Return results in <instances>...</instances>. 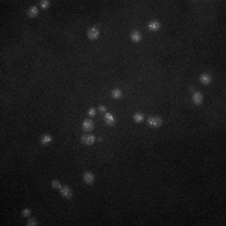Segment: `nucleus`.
Instances as JSON below:
<instances>
[{
	"label": "nucleus",
	"instance_id": "obj_14",
	"mask_svg": "<svg viewBox=\"0 0 226 226\" xmlns=\"http://www.w3.org/2000/svg\"><path fill=\"white\" fill-rule=\"evenodd\" d=\"M112 97H113V98H116V99H119L121 97H122V90L118 89V88L113 89V90H112Z\"/></svg>",
	"mask_w": 226,
	"mask_h": 226
},
{
	"label": "nucleus",
	"instance_id": "obj_7",
	"mask_svg": "<svg viewBox=\"0 0 226 226\" xmlns=\"http://www.w3.org/2000/svg\"><path fill=\"white\" fill-rule=\"evenodd\" d=\"M202 101H204V97H202V94H201L200 92H196V93L192 94V103H193V104L200 106L201 103H202Z\"/></svg>",
	"mask_w": 226,
	"mask_h": 226
},
{
	"label": "nucleus",
	"instance_id": "obj_5",
	"mask_svg": "<svg viewBox=\"0 0 226 226\" xmlns=\"http://www.w3.org/2000/svg\"><path fill=\"white\" fill-rule=\"evenodd\" d=\"M82 143L85 144V146H92L94 142H96V138L94 136H90V134H85V136L82 137Z\"/></svg>",
	"mask_w": 226,
	"mask_h": 226
},
{
	"label": "nucleus",
	"instance_id": "obj_6",
	"mask_svg": "<svg viewBox=\"0 0 226 226\" xmlns=\"http://www.w3.org/2000/svg\"><path fill=\"white\" fill-rule=\"evenodd\" d=\"M83 180H84V182L87 185H92L94 182V180H96V177H94V175L92 172H85L83 175Z\"/></svg>",
	"mask_w": 226,
	"mask_h": 226
},
{
	"label": "nucleus",
	"instance_id": "obj_2",
	"mask_svg": "<svg viewBox=\"0 0 226 226\" xmlns=\"http://www.w3.org/2000/svg\"><path fill=\"white\" fill-rule=\"evenodd\" d=\"M87 35H88V38L90 40H96V39H98V36H99V30L97 29L96 27H92V28L88 29Z\"/></svg>",
	"mask_w": 226,
	"mask_h": 226
},
{
	"label": "nucleus",
	"instance_id": "obj_19",
	"mask_svg": "<svg viewBox=\"0 0 226 226\" xmlns=\"http://www.w3.org/2000/svg\"><path fill=\"white\" fill-rule=\"evenodd\" d=\"M88 116H89V117H94V116H96V109L94 108H89L88 109Z\"/></svg>",
	"mask_w": 226,
	"mask_h": 226
},
{
	"label": "nucleus",
	"instance_id": "obj_15",
	"mask_svg": "<svg viewBox=\"0 0 226 226\" xmlns=\"http://www.w3.org/2000/svg\"><path fill=\"white\" fill-rule=\"evenodd\" d=\"M133 121L136 122V123H141V122L143 121V114L142 113H136L133 116Z\"/></svg>",
	"mask_w": 226,
	"mask_h": 226
},
{
	"label": "nucleus",
	"instance_id": "obj_12",
	"mask_svg": "<svg viewBox=\"0 0 226 226\" xmlns=\"http://www.w3.org/2000/svg\"><path fill=\"white\" fill-rule=\"evenodd\" d=\"M52 141H53V138H52V136H49V134H44V136H41V138H40L41 144H44V146L52 143Z\"/></svg>",
	"mask_w": 226,
	"mask_h": 226
},
{
	"label": "nucleus",
	"instance_id": "obj_8",
	"mask_svg": "<svg viewBox=\"0 0 226 226\" xmlns=\"http://www.w3.org/2000/svg\"><path fill=\"white\" fill-rule=\"evenodd\" d=\"M130 36H131V40L133 43H139L141 39H142V35H141V33H139L138 30H132Z\"/></svg>",
	"mask_w": 226,
	"mask_h": 226
},
{
	"label": "nucleus",
	"instance_id": "obj_1",
	"mask_svg": "<svg viewBox=\"0 0 226 226\" xmlns=\"http://www.w3.org/2000/svg\"><path fill=\"white\" fill-rule=\"evenodd\" d=\"M163 123V121L161 117H158V116H151V117L147 119V124L151 127V128H158L161 127Z\"/></svg>",
	"mask_w": 226,
	"mask_h": 226
},
{
	"label": "nucleus",
	"instance_id": "obj_13",
	"mask_svg": "<svg viewBox=\"0 0 226 226\" xmlns=\"http://www.w3.org/2000/svg\"><path fill=\"white\" fill-rule=\"evenodd\" d=\"M38 13H39V10H38L36 7H30L28 9V16L29 18H35L36 15H38Z\"/></svg>",
	"mask_w": 226,
	"mask_h": 226
},
{
	"label": "nucleus",
	"instance_id": "obj_17",
	"mask_svg": "<svg viewBox=\"0 0 226 226\" xmlns=\"http://www.w3.org/2000/svg\"><path fill=\"white\" fill-rule=\"evenodd\" d=\"M49 4H50V1H48V0H41V1H40V7L43 9H48V8H49Z\"/></svg>",
	"mask_w": 226,
	"mask_h": 226
},
{
	"label": "nucleus",
	"instance_id": "obj_11",
	"mask_svg": "<svg viewBox=\"0 0 226 226\" xmlns=\"http://www.w3.org/2000/svg\"><path fill=\"white\" fill-rule=\"evenodd\" d=\"M160 28H161V24L158 23L157 20H151L150 24H148V29L151 30V32H157Z\"/></svg>",
	"mask_w": 226,
	"mask_h": 226
},
{
	"label": "nucleus",
	"instance_id": "obj_16",
	"mask_svg": "<svg viewBox=\"0 0 226 226\" xmlns=\"http://www.w3.org/2000/svg\"><path fill=\"white\" fill-rule=\"evenodd\" d=\"M52 187L53 188H62V185H60V182L58 180H53L52 181Z\"/></svg>",
	"mask_w": 226,
	"mask_h": 226
},
{
	"label": "nucleus",
	"instance_id": "obj_20",
	"mask_svg": "<svg viewBox=\"0 0 226 226\" xmlns=\"http://www.w3.org/2000/svg\"><path fill=\"white\" fill-rule=\"evenodd\" d=\"M27 225H28V226H35V225H38V224H36V220H35V219H30Z\"/></svg>",
	"mask_w": 226,
	"mask_h": 226
},
{
	"label": "nucleus",
	"instance_id": "obj_10",
	"mask_svg": "<svg viewBox=\"0 0 226 226\" xmlns=\"http://www.w3.org/2000/svg\"><path fill=\"white\" fill-rule=\"evenodd\" d=\"M211 81H212V78H211L210 74H206V73H204V74L200 76V82L202 83V84H205V85H209L211 83Z\"/></svg>",
	"mask_w": 226,
	"mask_h": 226
},
{
	"label": "nucleus",
	"instance_id": "obj_21",
	"mask_svg": "<svg viewBox=\"0 0 226 226\" xmlns=\"http://www.w3.org/2000/svg\"><path fill=\"white\" fill-rule=\"evenodd\" d=\"M98 109H99V111H101L102 113H107V108H106L104 106H99Z\"/></svg>",
	"mask_w": 226,
	"mask_h": 226
},
{
	"label": "nucleus",
	"instance_id": "obj_3",
	"mask_svg": "<svg viewBox=\"0 0 226 226\" xmlns=\"http://www.w3.org/2000/svg\"><path fill=\"white\" fill-rule=\"evenodd\" d=\"M82 128L84 132H90L94 130V123L92 119H84L83 121V124H82Z\"/></svg>",
	"mask_w": 226,
	"mask_h": 226
},
{
	"label": "nucleus",
	"instance_id": "obj_4",
	"mask_svg": "<svg viewBox=\"0 0 226 226\" xmlns=\"http://www.w3.org/2000/svg\"><path fill=\"white\" fill-rule=\"evenodd\" d=\"M60 195H62L64 199H70L73 196V191L69 186H63L60 188Z\"/></svg>",
	"mask_w": 226,
	"mask_h": 226
},
{
	"label": "nucleus",
	"instance_id": "obj_9",
	"mask_svg": "<svg viewBox=\"0 0 226 226\" xmlns=\"http://www.w3.org/2000/svg\"><path fill=\"white\" fill-rule=\"evenodd\" d=\"M104 121L108 126H114L116 124V117L111 113H106L104 114Z\"/></svg>",
	"mask_w": 226,
	"mask_h": 226
},
{
	"label": "nucleus",
	"instance_id": "obj_18",
	"mask_svg": "<svg viewBox=\"0 0 226 226\" xmlns=\"http://www.w3.org/2000/svg\"><path fill=\"white\" fill-rule=\"evenodd\" d=\"M30 213H32V211H30L29 209H24V210L21 211V215H23L24 217H28V216H30Z\"/></svg>",
	"mask_w": 226,
	"mask_h": 226
}]
</instances>
